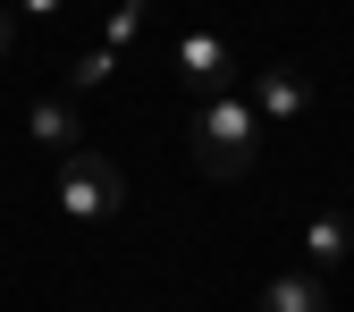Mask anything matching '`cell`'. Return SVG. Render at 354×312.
<instances>
[{"label":"cell","instance_id":"cell-1","mask_svg":"<svg viewBox=\"0 0 354 312\" xmlns=\"http://www.w3.org/2000/svg\"><path fill=\"white\" fill-rule=\"evenodd\" d=\"M253 152H261V110H253L245 93H211V102H194V160H203L211 177H245Z\"/></svg>","mask_w":354,"mask_h":312},{"label":"cell","instance_id":"cell-2","mask_svg":"<svg viewBox=\"0 0 354 312\" xmlns=\"http://www.w3.org/2000/svg\"><path fill=\"white\" fill-rule=\"evenodd\" d=\"M118 203H127L118 160H102V152H68V160H59V211H68V219H110Z\"/></svg>","mask_w":354,"mask_h":312},{"label":"cell","instance_id":"cell-3","mask_svg":"<svg viewBox=\"0 0 354 312\" xmlns=\"http://www.w3.org/2000/svg\"><path fill=\"white\" fill-rule=\"evenodd\" d=\"M177 84H186L194 102L236 93V51H228L219 34H177Z\"/></svg>","mask_w":354,"mask_h":312},{"label":"cell","instance_id":"cell-4","mask_svg":"<svg viewBox=\"0 0 354 312\" xmlns=\"http://www.w3.org/2000/svg\"><path fill=\"white\" fill-rule=\"evenodd\" d=\"M354 261V219L346 211H313L304 219V270H346Z\"/></svg>","mask_w":354,"mask_h":312},{"label":"cell","instance_id":"cell-5","mask_svg":"<svg viewBox=\"0 0 354 312\" xmlns=\"http://www.w3.org/2000/svg\"><path fill=\"white\" fill-rule=\"evenodd\" d=\"M304 102H313V84H304L295 68H261V76H253V110H261V127L304 118Z\"/></svg>","mask_w":354,"mask_h":312},{"label":"cell","instance_id":"cell-6","mask_svg":"<svg viewBox=\"0 0 354 312\" xmlns=\"http://www.w3.org/2000/svg\"><path fill=\"white\" fill-rule=\"evenodd\" d=\"M26 127H34V144H42V152H59V160H68V152H76V136H84L76 102H59V93H51V102H34V110H26Z\"/></svg>","mask_w":354,"mask_h":312},{"label":"cell","instance_id":"cell-7","mask_svg":"<svg viewBox=\"0 0 354 312\" xmlns=\"http://www.w3.org/2000/svg\"><path fill=\"white\" fill-rule=\"evenodd\" d=\"M261 312H329L321 270H279L270 287H261Z\"/></svg>","mask_w":354,"mask_h":312},{"label":"cell","instance_id":"cell-8","mask_svg":"<svg viewBox=\"0 0 354 312\" xmlns=\"http://www.w3.org/2000/svg\"><path fill=\"white\" fill-rule=\"evenodd\" d=\"M110 76H118V51H110V42H93V51H84V59L68 68V84H76V93H102Z\"/></svg>","mask_w":354,"mask_h":312},{"label":"cell","instance_id":"cell-9","mask_svg":"<svg viewBox=\"0 0 354 312\" xmlns=\"http://www.w3.org/2000/svg\"><path fill=\"white\" fill-rule=\"evenodd\" d=\"M144 9H152V0H127V9L110 17V34H102V42H110V51H127V42H136V34H144Z\"/></svg>","mask_w":354,"mask_h":312},{"label":"cell","instance_id":"cell-10","mask_svg":"<svg viewBox=\"0 0 354 312\" xmlns=\"http://www.w3.org/2000/svg\"><path fill=\"white\" fill-rule=\"evenodd\" d=\"M17 59V26H9V9H0V68Z\"/></svg>","mask_w":354,"mask_h":312},{"label":"cell","instance_id":"cell-11","mask_svg":"<svg viewBox=\"0 0 354 312\" xmlns=\"http://www.w3.org/2000/svg\"><path fill=\"white\" fill-rule=\"evenodd\" d=\"M68 0H17V17H59Z\"/></svg>","mask_w":354,"mask_h":312}]
</instances>
